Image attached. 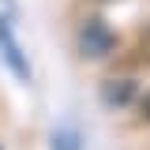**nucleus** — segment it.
I'll return each instance as SVG.
<instances>
[{
    "mask_svg": "<svg viewBox=\"0 0 150 150\" xmlns=\"http://www.w3.org/2000/svg\"><path fill=\"white\" fill-rule=\"evenodd\" d=\"M112 49H116V34H112V26L105 19H86L79 26V53L86 60H101Z\"/></svg>",
    "mask_w": 150,
    "mask_h": 150,
    "instance_id": "obj_1",
    "label": "nucleus"
},
{
    "mask_svg": "<svg viewBox=\"0 0 150 150\" xmlns=\"http://www.w3.org/2000/svg\"><path fill=\"white\" fill-rule=\"evenodd\" d=\"M0 60L8 64V71L15 75L19 83H30V56L23 53V45L15 38V26H11L8 15H0Z\"/></svg>",
    "mask_w": 150,
    "mask_h": 150,
    "instance_id": "obj_2",
    "label": "nucleus"
},
{
    "mask_svg": "<svg viewBox=\"0 0 150 150\" xmlns=\"http://www.w3.org/2000/svg\"><path fill=\"white\" fill-rule=\"evenodd\" d=\"M135 94H139L135 79H105V83H101V101H105L109 109H124V105H131Z\"/></svg>",
    "mask_w": 150,
    "mask_h": 150,
    "instance_id": "obj_3",
    "label": "nucleus"
},
{
    "mask_svg": "<svg viewBox=\"0 0 150 150\" xmlns=\"http://www.w3.org/2000/svg\"><path fill=\"white\" fill-rule=\"evenodd\" d=\"M49 150H83V135L75 128H68V124H60L49 135Z\"/></svg>",
    "mask_w": 150,
    "mask_h": 150,
    "instance_id": "obj_4",
    "label": "nucleus"
},
{
    "mask_svg": "<svg viewBox=\"0 0 150 150\" xmlns=\"http://www.w3.org/2000/svg\"><path fill=\"white\" fill-rule=\"evenodd\" d=\"M143 116L150 120V94H146V101H143Z\"/></svg>",
    "mask_w": 150,
    "mask_h": 150,
    "instance_id": "obj_5",
    "label": "nucleus"
},
{
    "mask_svg": "<svg viewBox=\"0 0 150 150\" xmlns=\"http://www.w3.org/2000/svg\"><path fill=\"white\" fill-rule=\"evenodd\" d=\"M0 150H4V146H0Z\"/></svg>",
    "mask_w": 150,
    "mask_h": 150,
    "instance_id": "obj_6",
    "label": "nucleus"
}]
</instances>
